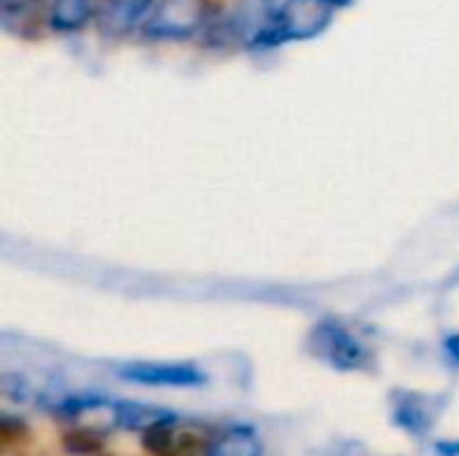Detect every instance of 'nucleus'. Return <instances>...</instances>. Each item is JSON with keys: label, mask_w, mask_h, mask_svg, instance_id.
I'll list each match as a JSON object with an SVG mask.
<instances>
[{"label": "nucleus", "mask_w": 459, "mask_h": 456, "mask_svg": "<svg viewBox=\"0 0 459 456\" xmlns=\"http://www.w3.org/2000/svg\"><path fill=\"white\" fill-rule=\"evenodd\" d=\"M331 16H333L331 0H288L277 11V38L280 40L315 38L328 27Z\"/></svg>", "instance_id": "obj_1"}, {"label": "nucleus", "mask_w": 459, "mask_h": 456, "mask_svg": "<svg viewBox=\"0 0 459 456\" xmlns=\"http://www.w3.org/2000/svg\"><path fill=\"white\" fill-rule=\"evenodd\" d=\"M202 0H161L153 8L145 30L153 38H186L202 24Z\"/></svg>", "instance_id": "obj_2"}, {"label": "nucleus", "mask_w": 459, "mask_h": 456, "mask_svg": "<svg viewBox=\"0 0 459 456\" xmlns=\"http://www.w3.org/2000/svg\"><path fill=\"white\" fill-rule=\"evenodd\" d=\"M312 347L323 360H328L331 366H336L342 371L360 368L363 360H366V352H363L360 341L352 333H347L344 328L333 325V323H325V325H320L315 331Z\"/></svg>", "instance_id": "obj_3"}, {"label": "nucleus", "mask_w": 459, "mask_h": 456, "mask_svg": "<svg viewBox=\"0 0 459 456\" xmlns=\"http://www.w3.org/2000/svg\"><path fill=\"white\" fill-rule=\"evenodd\" d=\"M126 382L151 384V387H199L204 376L191 366H159V363H134L121 368Z\"/></svg>", "instance_id": "obj_4"}, {"label": "nucleus", "mask_w": 459, "mask_h": 456, "mask_svg": "<svg viewBox=\"0 0 459 456\" xmlns=\"http://www.w3.org/2000/svg\"><path fill=\"white\" fill-rule=\"evenodd\" d=\"M153 0H105L102 3V27L108 32L132 30L151 8Z\"/></svg>", "instance_id": "obj_5"}, {"label": "nucleus", "mask_w": 459, "mask_h": 456, "mask_svg": "<svg viewBox=\"0 0 459 456\" xmlns=\"http://www.w3.org/2000/svg\"><path fill=\"white\" fill-rule=\"evenodd\" d=\"M175 422V414L161 411V409H151V406H137V403H118V425L126 430H140L148 433L159 425Z\"/></svg>", "instance_id": "obj_6"}, {"label": "nucleus", "mask_w": 459, "mask_h": 456, "mask_svg": "<svg viewBox=\"0 0 459 456\" xmlns=\"http://www.w3.org/2000/svg\"><path fill=\"white\" fill-rule=\"evenodd\" d=\"M91 13V0H51L48 19L56 30H78Z\"/></svg>", "instance_id": "obj_7"}, {"label": "nucleus", "mask_w": 459, "mask_h": 456, "mask_svg": "<svg viewBox=\"0 0 459 456\" xmlns=\"http://www.w3.org/2000/svg\"><path fill=\"white\" fill-rule=\"evenodd\" d=\"M207 456H261V443L250 430H231L210 446Z\"/></svg>", "instance_id": "obj_8"}, {"label": "nucleus", "mask_w": 459, "mask_h": 456, "mask_svg": "<svg viewBox=\"0 0 459 456\" xmlns=\"http://www.w3.org/2000/svg\"><path fill=\"white\" fill-rule=\"evenodd\" d=\"M395 419H398V425H401V427H406V430H411V433H422V430L428 427V417H425V411H417L411 400H409V403H403V406L395 411Z\"/></svg>", "instance_id": "obj_9"}, {"label": "nucleus", "mask_w": 459, "mask_h": 456, "mask_svg": "<svg viewBox=\"0 0 459 456\" xmlns=\"http://www.w3.org/2000/svg\"><path fill=\"white\" fill-rule=\"evenodd\" d=\"M3 400H5V406H27L30 403V390L22 384V379L3 376Z\"/></svg>", "instance_id": "obj_10"}, {"label": "nucleus", "mask_w": 459, "mask_h": 456, "mask_svg": "<svg viewBox=\"0 0 459 456\" xmlns=\"http://www.w3.org/2000/svg\"><path fill=\"white\" fill-rule=\"evenodd\" d=\"M65 449L70 454H91V452L100 449V441L91 433H70L65 438Z\"/></svg>", "instance_id": "obj_11"}, {"label": "nucleus", "mask_w": 459, "mask_h": 456, "mask_svg": "<svg viewBox=\"0 0 459 456\" xmlns=\"http://www.w3.org/2000/svg\"><path fill=\"white\" fill-rule=\"evenodd\" d=\"M438 454L441 456H457L459 446H449V443H438Z\"/></svg>", "instance_id": "obj_12"}, {"label": "nucleus", "mask_w": 459, "mask_h": 456, "mask_svg": "<svg viewBox=\"0 0 459 456\" xmlns=\"http://www.w3.org/2000/svg\"><path fill=\"white\" fill-rule=\"evenodd\" d=\"M331 3H333V5H339V3H344V0H331Z\"/></svg>", "instance_id": "obj_13"}]
</instances>
